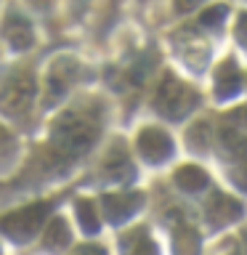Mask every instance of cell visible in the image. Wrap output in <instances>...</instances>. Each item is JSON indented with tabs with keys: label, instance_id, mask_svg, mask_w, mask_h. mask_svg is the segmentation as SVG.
<instances>
[{
	"label": "cell",
	"instance_id": "obj_4",
	"mask_svg": "<svg viewBox=\"0 0 247 255\" xmlns=\"http://www.w3.org/2000/svg\"><path fill=\"white\" fill-rule=\"evenodd\" d=\"M35 93H37L35 75L27 69L13 72L0 83V109L8 112V115H24L29 109L32 99H35Z\"/></svg>",
	"mask_w": 247,
	"mask_h": 255
},
{
	"label": "cell",
	"instance_id": "obj_19",
	"mask_svg": "<svg viewBox=\"0 0 247 255\" xmlns=\"http://www.w3.org/2000/svg\"><path fill=\"white\" fill-rule=\"evenodd\" d=\"M234 181H237L242 189H247V154L239 157V162H237V167H234Z\"/></svg>",
	"mask_w": 247,
	"mask_h": 255
},
{
	"label": "cell",
	"instance_id": "obj_5",
	"mask_svg": "<svg viewBox=\"0 0 247 255\" xmlns=\"http://www.w3.org/2000/svg\"><path fill=\"white\" fill-rule=\"evenodd\" d=\"M135 149H138V154L143 162L149 165H159V162H167V159L173 157V138L167 135L162 128H143L138 133V138H135Z\"/></svg>",
	"mask_w": 247,
	"mask_h": 255
},
{
	"label": "cell",
	"instance_id": "obj_12",
	"mask_svg": "<svg viewBox=\"0 0 247 255\" xmlns=\"http://www.w3.org/2000/svg\"><path fill=\"white\" fill-rule=\"evenodd\" d=\"M75 213H77L80 229H83L85 234H99L101 221H99V210H96V202H93V199H77Z\"/></svg>",
	"mask_w": 247,
	"mask_h": 255
},
{
	"label": "cell",
	"instance_id": "obj_10",
	"mask_svg": "<svg viewBox=\"0 0 247 255\" xmlns=\"http://www.w3.org/2000/svg\"><path fill=\"white\" fill-rule=\"evenodd\" d=\"M173 181H175V186L183 189V191H189V194H197V191L207 189V183H210L207 173L199 165H183V167H178L175 175H173Z\"/></svg>",
	"mask_w": 247,
	"mask_h": 255
},
{
	"label": "cell",
	"instance_id": "obj_15",
	"mask_svg": "<svg viewBox=\"0 0 247 255\" xmlns=\"http://www.w3.org/2000/svg\"><path fill=\"white\" fill-rule=\"evenodd\" d=\"M107 167H109V175H112L115 181H120V178H130V175H133L130 162H127V157H125L123 149H115V151H112V157L107 159Z\"/></svg>",
	"mask_w": 247,
	"mask_h": 255
},
{
	"label": "cell",
	"instance_id": "obj_17",
	"mask_svg": "<svg viewBox=\"0 0 247 255\" xmlns=\"http://www.w3.org/2000/svg\"><path fill=\"white\" fill-rule=\"evenodd\" d=\"M223 16H226V5H213L202 13V24L205 27H218Z\"/></svg>",
	"mask_w": 247,
	"mask_h": 255
},
{
	"label": "cell",
	"instance_id": "obj_7",
	"mask_svg": "<svg viewBox=\"0 0 247 255\" xmlns=\"http://www.w3.org/2000/svg\"><path fill=\"white\" fill-rule=\"evenodd\" d=\"M239 218H242V202L223 194V191H215L210 197V202L205 205V221L210 229H223Z\"/></svg>",
	"mask_w": 247,
	"mask_h": 255
},
{
	"label": "cell",
	"instance_id": "obj_14",
	"mask_svg": "<svg viewBox=\"0 0 247 255\" xmlns=\"http://www.w3.org/2000/svg\"><path fill=\"white\" fill-rule=\"evenodd\" d=\"M125 247H127V255H159L157 245L151 242V237L146 234V229H135L133 239H127Z\"/></svg>",
	"mask_w": 247,
	"mask_h": 255
},
{
	"label": "cell",
	"instance_id": "obj_6",
	"mask_svg": "<svg viewBox=\"0 0 247 255\" xmlns=\"http://www.w3.org/2000/svg\"><path fill=\"white\" fill-rule=\"evenodd\" d=\"M143 205V194L141 191H117V194H104L101 197V207L107 213V218L120 226L127 218H133Z\"/></svg>",
	"mask_w": 247,
	"mask_h": 255
},
{
	"label": "cell",
	"instance_id": "obj_9",
	"mask_svg": "<svg viewBox=\"0 0 247 255\" xmlns=\"http://www.w3.org/2000/svg\"><path fill=\"white\" fill-rule=\"evenodd\" d=\"M0 35L13 51H27V48L35 43V32H32V24L24 19V16H8L0 27Z\"/></svg>",
	"mask_w": 247,
	"mask_h": 255
},
{
	"label": "cell",
	"instance_id": "obj_16",
	"mask_svg": "<svg viewBox=\"0 0 247 255\" xmlns=\"http://www.w3.org/2000/svg\"><path fill=\"white\" fill-rule=\"evenodd\" d=\"M207 138H210V128H207V123H197L189 130V141H191L194 149H207Z\"/></svg>",
	"mask_w": 247,
	"mask_h": 255
},
{
	"label": "cell",
	"instance_id": "obj_21",
	"mask_svg": "<svg viewBox=\"0 0 247 255\" xmlns=\"http://www.w3.org/2000/svg\"><path fill=\"white\" fill-rule=\"evenodd\" d=\"M75 255H107V250L99 245H83V247H77Z\"/></svg>",
	"mask_w": 247,
	"mask_h": 255
},
{
	"label": "cell",
	"instance_id": "obj_8",
	"mask_svg": "<svg viewBox=\"0 0 247 255\" xmlns=\"http://www.w3.org/2000/svg\"><path fill=\"white\" fill-rule=\"evenodd\" d=\"M239 91H242V72H239L237 61L234 59L221 61L218 69H215V96L221 101H226V99H234Z\"/></svg>",
	"mask_w": 247,
	"mask_h": 255
},
{
	"label": "cell",
	"instance_id": "obj_18",
	"mask_svg": "<svg viewBox=\"0 0 247 255\" xmlns=\"http://www.w3.org/2000/svg\"><path fill=\"white\" fill-rule=\"evenodd\" d=\"M234 35H237V40H239V45L247 51V11L237 19V27H234Z\"/></svg>",
	"mask_w": 247,
	"mask_h": 255
},
{
	"label": "cell",
	"instance_id": "obj_1",
	"mask_svg": "<svg viewBox=\"0 0 247 255\" xmlns=\"http://www.w3.org/2000/svg\"><path fill=\"white\" fill-rule=\"evenodd\" d=\"M99 138V125L77 112H64L51 128V146L61 157H83Z\"/></svg>",
	"mask_w": 247,
	"mask_h": 255
},
{
	"label": "cell",
	"instance_id": "obj_11",
	"mask_svg": "<svg viewBox=\"0 0 247 255\" xmlns=\"http://www.w3.org/2000/svg\"><path fill=\"white\" fill-rule=\"evenodd\" d=\"M69 242H72V231L67 226V221L53 218L43 231V245L48 250H64V247H69Z\"/></svg>",
	"mask_w": 247,
	"mask_h": 255
},
{
	"label": "cell",
	"instance_id": "obj_3",
	"mask_svg": "<svg viewBox=\"0 0 247 255\" xmlns=\"http://www.w3.org/2000/svg\"><path fill=\"white\" fill-rule=\"evenodd\" d=\"M51 205L53 202H35V205L21 207V210H13V213L3 215V218H0V231L19 245L29 242V239L40 231V226H43Z\"/></svg>",
	"mask_w": 247,
	"mask_h": 255
},
{
	"label": "cell",
	"instance_id": "obj_2",
	"mask_svg": "<svg viewBox=\"0 0 247 255\" xmlns=\"http://www.w3.org/2000/svg\"><path fill=\"white\" fill-rule=\"evenodd\" d=\"M197 104H199L197 91L191 85L181 83V80L175 75H170V72L162 77V83H159L157 91H154V109L167 120H183Z\"/></svg>",
	"mask_w": 247,
	"mask_h": 255
},
{
	"label": "cell",
	"instance_id": "obj_20",
	"mask_svg": "<svg viewBox=\"0 0 247 255\" xmlns=\"http://www.w3.org/2000/svg\"><path fill=\"white\" fill-rule=\"evenodd\" d=\"M229 120H231V123H234L237 128H245V130H247V107L234 109V112L229 115Z\"/></svg>",
	"mask_w": 247,
	"mask_h": 255
},
{
	"label": "cell",
	"instance_id": "obj_13",
	"mask_svg": "<svg viewBox=\"0 0 247 255\" xmlns=\"http://www.w3.org/2000/svg\"><path fill=\"white\" fill-rule=\"evenodd\" d=\"M175 250H178V255H197L199 250V237L197 231L186 226V223H181V226H175Z\"/></svg>",
	"mask_w": 247,
	"mask_h": 255
}]
</instances>
